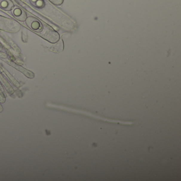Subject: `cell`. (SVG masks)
I'll list each match as a JSON object with an SVG mask.
<instances>
[{"label":"cell","mask_w":181,"mask_h":181,"mask_svg":"<svg viewBox=\"0 0 181 181\" xmlns=\"http://www.w3.org/2000/svg\"><path fill=\"white\" fill-rule=\"evenodd\" d=\"M34 4L36 7H39V8H42V7H44V5H45V3L43 0H37V1Z\"/></svg>","instance_id":"cell-4"},{"label":"cell","mask_w":181,"mask_h":181,"mask_svg":"<svg viewBox=\"0 0 181 181\" xmlns=\"http://www.w3.org/2000/svg\"><path fill=\"white\" fill-rule=\"evenodd\" d=\"M26 23L29 28L36 32H41L43 30V25L39 20L33 17H29L26 20Z\"/></svg>","instance_id":"cell-1"},{"label":"cell","mask_w":181,"mask_h":181,"mask_svg":"<svg viewBox=\"0 0 181 181\" xmlns=\"http://www.w3.org/2000/svg\"><path fill=\"white\" fill-rule=\"evenodd\" d=\"M12 13L14 17L21 22L26 21L27 19V14L24 10L19 7H16L12 11Z\"/></svg>","instance_id":"cell-2"},{"label":"cell","mask_w":181,"mask_h":181,"mask_svg":"<svg viewBox=\"0 0 181 181\" xmlns=\"http://www.w3.org/2000/svg\"><path fill=\"white\" fill-rule=\"evenodd\" d=\"M0 7L5 10H11L14 7V4L10 0H2L0 2Z\"/></svg>","instance_id":"cell-3"}]
</instances>
